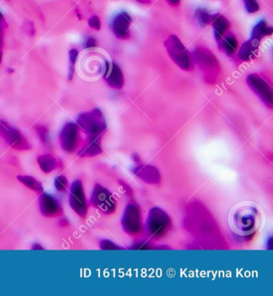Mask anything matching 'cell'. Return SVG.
I'll use <instances>...</instances> for the list:
<instances>
[{
    "instance_id": "6da1fadb",
    "label": "cell",
    "mask_w": 273,
    "mask_h": 296,
    "mask_svg": "<svg viewBox=\"0 0 273 296\" xmlns=\"http://www.w3.org/2000/svg\"><path fill=\"white\" fill-rule=\"evenodd\" d=\"M260 224V213L253 206L245 205L237 209L232 216L234 229L241 236L253 235Z\"/></svg>"
},
{
    "instance_id": "7a4b0ae2",
    "label": "cell",
    "mask_w": 273,
    "mask_h": 296,
    "mask_svg": "<svg viewBox=\"0 0 273 296\" xmlns=\"http://www.w3.org/2000/svg\"><path fill=\"white\" fill-rule=\"evenodd\" d=\"M192 60L198 65L209 84H214L220 71V64L210 50L199 48L194 51Z\"/></svg>"
},
{
    "instance_id": "3957f363",
    "label": "cell",
    "mask_w": 273,
    "mask_h": 296,
    "mask_svg": "<svg viewBox=\"0 0 273 296\" xmlns=\"http://www.w3.org/2000/svg\"><path fill=\"white\" fill-rule=\"evenodd\" d=\"M169 57L181 70L189 71L193 68L192 55L177 35H170L164 42Z\"/></svg>"
},
{
    "instance_id": "277c9868",
    "label": "cell",
    "mask_w": 273,
    "mask_h": 296,
    "mask_svg": "<svg viewBox=\"0 0 273 296\" xmlns=\"http://www.w3.org/2000/svg\"><path fill=\"white\" fill-rule=\"evenodd\" d=\"M77 124L90 138L100 139L107 128L105 116L98 108L80 115L77 118Z\"/></svg>"
},
{
    "instance_id": "5b68a950",
    "label": "cell",
    "mask_w": 273,
    "mask_h": 296,
    "mask_svg": "<svg viewBox=\"0 0 273 296\" xmlns=\"http://www.w3.org/2000/svg\"><path fill=\"white\" fill-rule=\"evenodd\" d=\"M246 81L250 89L259 97L264 104L269 108H272L273 91L268 82L256 73L247 76Z\"/></svg>"
},
{
    "instance_id": "8992f818",
    "label": "cell",
    "mask_w": 273,
    "mask_h": 296,
    "mask_svg": "<svg viewBox=\"0 0 273 296\" xmlns=\"http://www.w3.org/2000/svg\"><path fill=\"white\" fill-rule=\"evenodd\" d=\"M148 231L153 238H161L165 236L171 227V219L164 211L159 208L151 210L148 216Z\"/></svg>"
},
{
    "instance_id": "52a82bcc",
    "label": "cell",
    "mask_w": 273,
    "mask_h": 296,
    "mask_svg": "<svg viewBox=\"0 0 273 296\" xmlns=\"http://www.w3.org/2000/svg\"><path fill=\"white\" fill-rule=\"evenodd\" d=\"M91 203L105 214H112L116 210V200L109 191L101 185H95L91 194Z\"/></svg>"
},
{
    "instance_id": "ba28073f",
    "label": "cell",
    "mask_w": 273,
    "mask_h": 296,
    "mask_svg": "<svg viewBox=\"0 0 273 296\" xmlns=\"http://www.w3.org/2000/svg\"><path fill=\"white\" fill-rule=\"evenodd\" d=\"M69 203L71 207L74 210L77 215L82 218L87 215V203L84 194V187L80 179H76L72 182L71 187Z\"/></svg>"
},
{
    "instance_id": "9c48e42d",
    "label": "cell",
    "mask_w": 273,
    "mask_h": 296,
    "mask_svg": "<svg viewBox=\"0 0 273 296\" xmlns=\"http://www.w3.org/2000/svg\"><path fill=\"white\" fill-rule=\"evenodd\" d=\"M0 133L8 144L17 150H28L30 148L28 141L21 132L4 121H0Z\"/></svg>"
},
{
    "instance_id": "30bf717a",
    "label": "cell",
    "mask_w": 273,
    "mask_h": 296,
    "mask_svg": "<svg viewBox=\"0 0 273 296\" xmlns=\"http://www.w3.org/2000/svg\"><path fill=\"white\" fill-rule=\"evenodd\" d=\"M79 139V126L72 122L65 124L59 135V142L62 149L67 153L75 152L78 146Z\"/></svg>"
},
{
    "instance_id": "8fae6325",
    "label": "cell",
    "mask_w": 273,
    "mask_h": 296,
    "mask_svg": "<svg viewBox=\"0 0 273 296\" xmlns=\"http://www.w3.org/2000/svg\"><path fill=\"white\" fill-rule=\"evenodd\" d=\"M141 215L136 206L130 204L126 207L122 218V226L124 232L130 235L140 233L141 231Z\"/></svg>"
},
{
    "instance_id": "7c38bea8",
    "label": "cell",
    "mask_w": 273,
    "mask_h": 296,
    "mask_svg": "<svg viewBox=\"0 0 273 296\" xmlns=\"http://www.w3.org/2000/svg\"><path fill=\"white\" fill-rule=\"evenodd\" d=\"M131 21V15L125 11L119 12L113 18L111 27L116 38L120 40H127L129 38Z\"/></svg>"
},
{
    "instance_id": "4fadbf2b",
    "label": "cell",
    "mask_w": 273,
    "mask_h": 296,
    "mask_svg": "<svg viewBox=\"0 0 273 296\" xmlns=\"http://www.w3.org/2000/svg\"><path fill=\"white\" fill-rule=\"evenodd\" d=\"M104 78L108 86L114 89H121L124 84V77L121 69L114 62H105Z\"/></svg>"
},
{
    "instance_id": "5bb4252c",
    "label": "cell",
    "mask_w": 273,
    "mask_h": 296,
    "mask_svg": "<svg viewBox=\"0 0 273 296\" xmlns=\"http://www.w3.org/2000/svg\"><path fill=\"white\" fill-rule=\"evenodd\" d=\"M39 203L40 211L44 216L52 218L59 216L62 214L63 210L59 200L49 194L43 193L40 196Z\"/></svg>"
},
{
    "instance_id": "9a60e30c",
    "label": "cell",
    "mask_w": 273,
    "mask_h": 296,
    "mask_svg": "<svg viewBox=\"0 0 273 296\" xmlns=\"http://www.w3.org/2000/svg\"><path fill=\"white\" fill-rule=\"evenodd\" d=\"M211 24L213 26V31H214L215 40L218 43L227 32V30L229 29V21L224 15L216 13L212 15Z\"/></svg>"
},
{
    "instance_id": "2e32d148",
    "label": "cell",
    "mask_w": 273,
    "mask_h": 296,
    "mask_svg": "<svg viewBox=\"0 0 273 296\" xmlns=\"http://www.w3.org/2000/svg\"><path fill=\"white\" fill-rule=\"evenodd\" d=\"M273 33V28L267 24V21L264 19H261L258 23L255 25L252 29L251 40L255 42L260 44L264 37L271 36Z\"/></svg>"
},
{
    "instance_id": "e0dca14e",
    "label": "cell",
    "mask_w": 273,
    "mask_h": 296,
    "mask_svg": "<svg viewBox=\"0 0 273 296\" xmlns=\"http://www.w3.org/2000/svg\"><path fill=\"white\" fill-rule=\"evenodd\" d=\"M219 48L228 56H232L237 49L238 41L235 34L228 33L219 41Z\"/></svg>"
},
{
    "instance_id": "ac0fdd59",
    "label": "cell",
    "mask_w": 273,
    "mask_h": 296,
    "mask_svg": "<svg viewBox=\"0 0 273 296\" xmlns=\"http://www.w3.org/2000/svg\"><path fill=\"white\" fill-rule=\"evenodd\" d=\"M258 47V43L255 42L250 39L241 46V49L238 52V58L243 62H249L254 58Z\"/></svg>"
},
{
    "instance_id": "d6986e66",
    "label": "cell",
    "mask_w": 273,
    "mask_h": 296,
    "mask_svg": "<svg viewBox=\"0 0 273 296\" xmlns=\"http://www.w3.org/2000/svg\"><path fill=\"white\" fill-rule=\"evenodd\" d=\"M100 142L99 138H90L88 137L87 144L83 147L80 152V156L82 157L87 156H95L101 153Z\"/></svg>"
},
{
    "instance_id": "ffe728a7",
    "label": "cell",
    "mask_w": 273,
    "mask_h": 296,
    "mask_svg": "<svg viewBox=\"0 0 273 296\" xmlns=\"http://www.w3.org/2000/svg\"><path fill=\"white\" fill-rule=\"evenodd\" d=\"M37 161H38L39 165H40L41 170L46 174H48V173L53 171L57 166V160L49 154L40 156V157H38Z\"/></svg>"
},
{
    "instance_id": "44dd1931",
    "label": "cell",
    "mask_w": 273,
    "mask_h": 296,
    "mask_svg": "<svg viewBox=\"0 0 273 296\" xmlns=\"http://www.w3.org/2000/svg\"><path fill=\"white\" fill-rule=\"evenodd\" d=\"M17 179L30 190L34 191L37 193H42L44 192L42 183L34 177L29 175H18Z\"/></svg>"
},
{
    "instance_id": "7402d4cb",
    "label": "cell",
    "mask_w": 273,
    "mask_h": 296,
    "mask_svg": "<svg viewBox=\"0 0 273 296\" xmlns=\"http://www.w3.org/2000/svg\"><path fill=\"white\" fill-rule=\"evenodd\" d=\"M195 17L199 26L203 27H206L207 25L211 23V20H212V15L208 12L207 10L203 8H198L195 10Z\"/></svg>"
},
{
    "instance_id": "603a6c76",
    "label": "cell",
    "mask_w": 273,
    "mask_h": 296,
    "mask_svg": "<svg viewBox=\"0 0 273 296\" xmlns=\"http://www.w3.org/2000/svg\"><path fill=\"white\" fill-rule=\"evenodd\" d=\"M79 52L76 48H72L69 52V61H70V67H69V80H72L73 78V75L75 71V65L76 61L78 59Z\"/></svg>"
},
{
    "instance_id": "cb8c5ba5",
    "label": "cell",
    "mask_w": 273,
    "mask_h": 296,
    "mask_svg": "<svg viewBox=\"0 0 273 296\" xmlns=\"http://www.w3.org/2000/svg\"><path fill=\"white\" fill-rule=\"evenodd\" d=\"M55 187L56 190L60 192H64L66 190V188L69 187V181L66 177L63 175H60L55 178Z\"/></svg>"
},
{
    "instance_id": "d4e9b609",
    "label": "cell",
    "mask_w": 273,
    "mask_h": 296,
    "mask_svg": "<svg viewBox=\"0 0 273 296\" xmlns=\"http://www.w3.org/2000/svg\"><path fill=\"white\" fill-rule=\"evenodd\" d=\"M245 9L250 14L256 13L260 10V6L256 0H243Z\"/></svg>"
},
{
    "instance_id": "484cf974",
    "label": "cell",
    "mask_w": 273,
    "mask_h": 296,
    "mask_svg": "<svg viewBox=\"0 0 273 296\" xmlns=\"http://www.w3.org/2000/svg\"><path fill=\"white\" fill-rule=\"evenodd\" d=\"M88 25H89V27H91V28L95 29L96 30H99L101 28L100 19L96 15L91 16L89 20H88Z\"/></svg>"
},
{
    "instance_id": "4316f807",
    "label": "cell",
    "mask_w": 273,
    "mask_h": 296,
    "mask_svg": "<svg viewBox=\"0 0 273 296\" xmlns=\"http://www.w3.org/2000/svg\"><path fill=\"white\" fill-rule=\"evenodd\" d=\"M37 133L40 139L43 142H47L48 141V129L44 127H40L37 128Z\"/></svg>"
},
{
    "instance_id": "83f0119b",
    "label": "cell",
    "mask_w": 273,
    "mask_h": 296,
    "mask_svg": "<svg viewBox=\"0 0 273 296\" xmlns=\"http://www.w3.org/2000/svg\"><path fill=\"white\" fill-rule=\"evenodd\" d=\"M100 247L103 250H116V249H119V247H117L116 245L114 244V243H112L109 240H103V241H101Z\"/></svg>"
},
{
    "instance_id": "f1b7e54d",
    "label": "cell",
    "mask_w": 273,
    "mask_h": 296,
    "mask_svg": "<svg viewBox=\"0 0 273 296\" xmlns=\"http://www.w3.org/2000/svg\"><path fill=\"white\" fill-rule=\"evenodd\" d=\"M97 42L96 40L93 37H88L84 41V47L86 49H90V48H96Z\"/></svg>"
},
{
    "instance_id": "f546056e",
    "label": "cell",
    "mask_w": 273,
    "mask_h": 296,
    "mask_svg": "<svg viewBox=\"0 0 273 296\" xmlns=\"http://www.w3.org/2000/svg\"><path fill=\"white\" fill-rule=\"evenodd\" d=\"M3 45V30L2 27H0V63L2 62L3 53L1 51V48Z\"/></svg>"
},
{
    "instance_id": "4dcf8cb0",
    "label": "cell",
    "mask_w": 273,
    "mask_h": 296,
    "mask_svg": "<svg viewBox=\"0 0 273 296\" xmlns=\"http://www.w3.org/2000/svg\"><path fill=\"white\" fill-rule=\"evenodd\" d=\"M167 1L170 5L173 7L179 6L180 4V0H167Z\"/></svg>"
},
{
    "instance_id": "1f68e13d",
    "label": "cell",
    "mask_w": 273,
    "mask_h": 296,
    "mask_svg": "<svg viewBox=\"0 0 273 296\" xmlns=\"http://www.w3.org/2000/svg\"><path fill=\"white\" fill-rule=\"evenodd\" d=\"M31 249L32 250H44V247L41 245L39 244V243H35L32 247H31Z\"/></svg>"
},
{
    "instance_id": "d6a6232c",
    "label": "cell",
    "mask_w": 273,
    "mask_h": 296,
    "mask_svg": "<svg viewBox=\"0 0 273 296\" xmlns=\"http://www.w3.org/2000/svg\"><path fill=\"white\" fill-rule=\"evenodd\" d=\"M60 224H62V226L65 227L66 226V224H69V223L67 222V220H66V218H63V219L61 220Z\"/></svg>"
},
{
    "instance_id": "836d02e7",
    "label": "cell",
    "mask_w": 273,
    "mask_h": 296,
    "mask_svg": "<svg viewBox=\"0 0 273 296\" xmlns=\"http://www.w3.org/2000/svg\"><path fill=\"white\" fill-rule=\"evenodd\" d=\"M137 2L141 3V4H150L151 0H136Z\"/></svg>"
},
{
    "instance_id": "e575fe53",
    "label": "cell",
    "mask_w": 273,
    "mask_h": 296,
    "mask_svg": "<svg viewBox=\"0 0 273 296\" xmlns=\"http://www.w3.org/2000/svg\"><path fill=\"white\" fill-rule=\"evenodd\" d=\"M4 20V16H3V14L0 12V23Z\"/></svg>"
}]
</instances>
